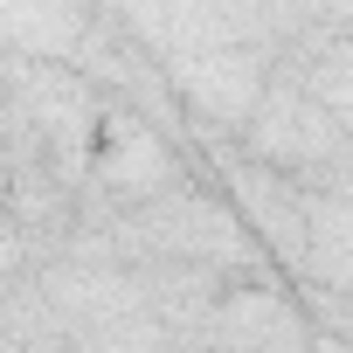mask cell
<instances>
[{"label": "cell", "mask_w": 353, "mask_h": 353, "mask_svg": "<svg viewBox=\"0 0 353 353\" xmlns=\"http://www.w3.org/2000/svg\"><path fill=\"white\" fill-rule=\"evenodd\" d=\"M346 139H353V125L332 118L298 77L277 70L270 90H263V104H256V118L243 125L236 152L256 159V166H270V173H284V181H298V188H312L325 166L346 159Z\"/></svg>", "instance_id": "cell-1"}]
</instances>
